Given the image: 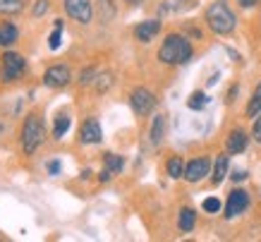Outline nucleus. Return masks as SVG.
<instances>
[{"label": "nucleus", "instance_id": "nucleus-32", "mask_svg": "<svg viewBox=\"0 0 261 242\" xmlns=\"http://www.w3.org/2000/svg\"><path fill=\"white\" fill-rule=\"evenodd\" d=\"M240 8H256L259 5V0H238Z\"/></svg>", "mask_w": 261, "mask_h": 242}, {"label": "nucleus", "instance_id": "nucleus-12", "mask_svg": "<svg viewBox=\"0 0 261 242\" xmlns=\"http://www.w3.org/2000/svg\"><path fill=\"white\" fill-rule=\"evenodd\" d=\"M103 139V130L98 125L96 117H87L80 127V141L82 144H101Z\"/></svg>", "mask_w": 261, "mask_h": 242}, {"label": "nucleus", "instance_id": "nucleus-20", "mask_svg": "<svg viewBox=\"0 0 261 242\" xmlns=\"http://www.w3.org/2000/svg\"><path fill=\"white\" fill-rule=\"evenodd\" d=\"M98 10L106 22H111L113 17L118 15V0H98Z\"/></svg>", "mask_w": 261, "mask_h": 242}, {"label": "nucleus", "instance_id": "nucleus-15", "mask_svg": "<svg viewBox=\"0 0 261 242\" xmlns=\"http://www.w3.org/2000/svg\"><path fill=\"white\" fill-rule=\"evenodd\" d=\"M197 226V211L192 209V206H182L180 213H177V228H180V233H192Z\"/></svg>", "mask_w": 261, "mask_h": 242}, {"label": "nucleus", "instance_id": "nucleus-26", "mask_svg": "<svg viewBox=\"0 0 261 242\" xmlns=\"http://www.w3.org/2000/svg\"><path fill=\"white\" fill-rule=\"evenodd\" d=\"M50 10V0H34V8H32V17H43Z\"/></svg>", "mask_w": 261, "mask_h": 242}, {"label": "nucleus", "instance_id": "nucleus-14", "mask_svg": "<svg viewBox=\"0 0 261 242\" xmlns=\"http://www.w3.org/2000/svg\"><path fill=\"white\" fill-rule=\"evenodd\" d=\"M149 139L153 147H161L163 139H166V115H156L151 120V130H149Z\"/></svg>", "mask_w": 261, "mask_h": 242}, {"label": "nucleus", "instance_id": "nucleus-24", "mask_svg": "<svg viewBox=\"0 0 261 242\" xmlns=\"http://www.w3.org/2000/svg\"><path fill=\"white\" fill-rule=\"evenodd\" d=\"M94 84H96V91H98V94H106L113 86V75L111 72H98V77H96Z\"/></svg>", "mask_w": 261, "mask_h": 242}, {"label": "nucleus", "instance_id": "nucleus-22", "mask_svg": "<svg viewBox=\"0 0 261 242\" xmlns=\"http://www.w3.org/2000/svg\"><path fill=\"white\" fill-rule=\"evenodd\" d=\"M67 130H70V115H58L53 125V139H63Z\"/></svg>", "mask_w": 261, "mask_h": 242}, {"label": "nucleus", "instance_id": "nucleus-7", "mask_svg": "<svg viewBox=\"0 0 261 242\" xmlns=\"http://www.w3.org/2000/svg\"><path fill=\"white\" fill-rule=\"evenodd\" d=\"M247 206H249V192L242 187H235V189H230V195H228V202H225V219L232 221V219H238L240 213H245Z\"/></svg>", "mask_w": 261, "mask_h": 242}, {"label": "nucleus", "instance_id": "nucleus-28", "mask_svg": "<svg viewBox=\"0 0 261 242\" xmlns=\"http://www.w3.org/2000/svg\"><path fill=\"white\" fill-rule=\"evenodd\" d=\"M96 77H98V70H96V67H87V70L80 75V82L82 84H91V82H96Z\"/></svg>", "mask_w": 261, "mask_h": 242}, {"label": "nucleus", "instance_id": "nucleus-35", "mask_svg": "<svg viewBox=\"0 0 261 242\" xmlns=\"http://www.w3.org/2000/svg\"><path fill=\"white\" fill-rule=\"evenodd\" d=\"M127 5H129V8H142L144 3H146V0H125Z\"/></svg>", "mask_w": 261, "mask_h": 242}, {"label": "nucleus", "instance_id": "nucleus-23", "mask_svg": "<svg viewBox=\"0 0 261 242\" xmlns=\"http://www.w3.org/2000/svg\"><path fill=\"white\" fill-rule=\"evenodd\" d=\"M103 161H106V168H108L113 175L125 168V158L118 156V154H106V156H103Z\"/></svg>", "mask_w": 261, "mask_h": 242}, {"label": "nucleus", "instance_id": "nucleus-8", "mask_svg": "<svg viewBox=\"0 0 261 242\" xmlns=\"http://www.w3.org/2000/svg\"><path fill=\"white\" fill-rule=\"evenodd\" d=\"M211 168H214V163H211L208 156L192 158L190 163L185 165V180H187L190 185H197V182H201L206 175H211Z\"/></svg>", "mask_w": 261, "mask_h": 242}, {"label": "nucleus", "instance_id": "nucleus-5", "mask_svg": "<svg viewBox=\"0 0 261 242\" xmlns=\"http://www.w3.org/2000/svg\"><path fill=\"white\" fill-rule=\"evenodd\" d=\"M156 103H159V99L151 94L146 86H137V89H132V94H129V106L135 110V115H139V117L151 115L153 108H156Z\"/></svg>", "mask_w": 261, "mask_h": 242}, {"label": "nucleus", "instance_id": "nucleus-2", "mask_svg": "<svg viewBox=\"0 0 261 242\" xmlns=\"http://www.w3.org/2000/svg\"><path fill=\"white\" fill-rule=\"evenodd\" d=\"M204 22L214 34H218V36H228V34L235 32L238 17H235V12L230 10L228 0H216V3H211V5L206 8Z\"/></svg>", "mask_w": 261, "mask_h": 242}, {"label": "nucleus", "instance_id": "nucleus-31", "mask_svg": "<svg viewBox=\"0 0 261 242\" xmlns=\"http://www.w3.org/2000/svg\"><path fill=\"white\" fill-rule=\"evenodd\" d=\"M48 173H50V175H58V173H60V161H50V163H48Z\"/></svg>", "mask_w": 261, "mask_h": 242}, {"label": "nucleus", "instance_id": "nucleus-6", "mask_svg": "<svg viewBox=\"0 0 261 242\" xmlns=\"http://www.w3.org/2000/svg\"><path fill=\"white\" fill-rule=\"evenodd\" d=\"M63 8L70 19L80 24H91V19H94V3L91 0H63Z\"/></svg>", "mask_w": 261, "mask_h": 242}, {"label": "nucleus", "instance_id": "nucleus-9", "mask_svg": "<svg viewBox=\"0 0 261 242\" xmlns=\"http://www.w3.org/2000/svg\"><path fill=\"white\" fill-rule=\"evenodd\" d=\"M72 82V72L67 65H50L46 70V75H43V84L48 86V89H65V86Z\"/></svg>", "mask_w": 261, "mask_h": 242}, {"label": "nucleus", "instance_id": "nucleus-21", "mask_svg": "<svg viewBox=\"0 0 261 242\" xmlns=\"http://www.w3.org/2000/svg\"><path fill=\"white\" fill-rule=\"evenodd\" d=\"M206 103H208V96L204 91H192L190 99H187V108L190 110H204Z\"/></svg>", "mask_w": 261, "mask_h": 242}, {"label": "nucleus", "instance_id": "nucleus-34", "mask_svg": "<svg viewBox=\"0 0 261 242\" xmlns=\"http://www.w3.org/2000/svg\"><path fill=\"white\" fill-rule=\"evenodd\" d=\"M238 91H240V86H238V84H235V86H230L228 99H225V101H228V103H232V101H235V94H238Z\"/></svg>", "mask_w": 261, "mask_h": 242}, {"label": "nucleus", "instance_id": "nucleus-11", "mask_svg": "<svg viewBox=\"0 0 261 242\" xmlns=\"http://www.w3.org/2000/svg\"><path fill=\"white\" fill-rule=\"evenodd\" d=\"M161 27H163L161 19H144V22H139L135 27V39L139 43H151L161 34Z\"/></svg>", "mask_w": 261, "mask_h": 242}, {"label": "nucleus", "instance_id": "nucleus-30", "mask_svg": "<svg viewBox=\"0 0 261 242\" xmlns=\"http://www.w3.org/2000/svg\"><path fill=\"white\" fill-rule=\"evenodd\" d=\"M230 178H232V182H245V180H247V171H235Z\"/></svg>", "mask_w": 261, "mask_h": 242}, {"label": "nucleus", "instance_id": "nucleus-3", "mask_svg": "<svg viewBox=\"0 0 261 242\" xmlns=\"http://www.w3.org/2000/svg\"><path fill=\"white\" fill-rule=\"evenodd\" d=\"M43 141H46V125H43V117H41L39 113H29L27 120H24V125H22V132H19L22 151L27 156H34Z\"/></svg>", "mask_w": 261, "mask_h": 242}, {"label": "nucleus", "instance_id": "nucleus-36", "mask_svg": "<svg viewBox=\"0 0 261 242\" xmlns=\"http://www.w3.org/2000/svg\"><path fill=\"white\" fill-rule=\"evenodd\" d=\"M3 132H5V127H3V125H0V134H3Z\"/></svg>", "mask_w": 261, "mask_h": 242}, {"label": "nucleus", "instance_id": "nucleus-18", "mask_svg": "<svg viewBox=\"0 0 261 242\" xmlns=\"http://www.w3.org/2000/svg\"><path fill=\"white\" fill-rule=\"evenodd\" d=\"M259 113H261V82L256 84L252 99H249V103H247V108H245V115L249 117V120H252V117H256Z\"/></svg>", "mask_w": 261, "mask_h": 242}, {"label": "nucleus", "instance_id": "nucleus-19", "mask_svg": "<svg viewBox=\"0 0 261 242\" xmlns=\"http://www.w3.org/2000/svg\"><path fill=\"white\" fill-rule=\"evenodd\" d=\"M29 0H0V15H19Z\"/></svg>", "mask_w": 261, "mask_h": 242}, {"label": "nucleus", "instance_id": "nucleus-1", "mask_svg": "<svg viewBox=\"0 0 261 242\" xmlns=\"http://www.w3.org/2000/svg\"><path fill=\"white\" fill-rule=\"evenodd\" d=\"M192 48L190 39L185 34H168L166 41L161 43L159 48V60L163 65H170V67H177V65H187L192 60Z\"/></svg>", "mask_w": 261, "mask_h": 242}, {"label": "nucleus", "instance_id": "nucleus-13", "mask_svg": "<svg viewBox=\"0 0 261 242\" xmlns=\"http://www.w3.org/2000/svg\"><path fill=\"white\" fill-rule=\"evenodd\" d=\"M228 171H230V154L225 151V154H218L214 161V171H211V185L214 187H218L223 180L228 178Z\"/></svg>", "mask_w": 261, "mask_h": 242}, {"label": "nucleus", "instance_id": "nucleus-17", "mask_svg": "<svg viewBox=\"0 0 261 242\" xmlns=\"http://www.w3.org/2000/svg\"><path fill=\"white\" fill-rule=\"evenodd\" d=\"M185 158L182 156H170L166 161V173H168V178H173V180H180L185 178Z\"/></svg>", "mask_w": 261, "mask_h": 242}, {"label": "nucleus", "instance_id": "nucleus-25", "mask_svg": "<svg viewBox=\"0 0 261 242\" xmlns=\"http://www.w3.org/2000/svg\"><path fill=\"white\" fill-rule=\"evenodd\" d=\"M221 199H218V197H206L204 202H201V209L206 211V213H218V211H221Z\"/></svg>", "mask_w": 261, "mask_h": 242}, {"label": "nucleus", "instance_id": "nucleus-29", "mask_svg": "<svg viewBox=\"0 0 261 242\" xmlns=\"http://www.w3.org/2000/svg\"><path fill=\"white\" fill-rule=\"evenodd\" d=\"M252 139L256 144H261V113L254 117V125H252Z\"/></svg>", "mask_w": 261, "mask_h": 242}, {"label": "nucleus", "instance_id": "nucleus-27", "mask_svg": "<svg viewBox=\"0 0 261 242\" xmlns=\"http://www.w3.org/2000/svg\"><path fill=\"white\" fill-rule=\"evenodd\" d=\"M60 43H63V27H56L53 34L48 36V48H50V51H58Z\"/></svg>", "mask_w": 261, "mask_h": 242}, {"label": "nucleus", "instance_id": "nucleus-16", "mask_svg": "<svg viewBox=\"0 0 261 242\" xmlns=\"http://www.w3.org/2000/svg\"><path fill=\"white\" fill-rule=\"evenodd\" d=\"M19 39V29L12 22H0V48L15 46Z\"/></svg>", "mask_w": 261, "mask_h": 242}, {"label": "nucleus", "instance_id": "nucleus-4", "mask_svg": "<svg viewBox=\"0 0 261 242\" xmlns=\"http://www.w3.org/2000/svg\"><path fill=\"white\" fill-rule=\"evenodd\" d=\"M24 70H27L24 55L15 53V51L3 53V65H0V79H3V82H17V79L22 77Z\"/></svg>", "mask_w": 261, "mask_h": 242}, {"label": "nucleus", "instance_id": "nucleus-10", "mask_svg": "<svg viewBox=\"0 0 261 242\" xmlns=\"http://www.w3.org/2000/svg\"><path fill=\"white\" fill-rule=\"evenodd\" d=\"M247 144H249V134H247L242 127H232L228 132V137H225V151H228L230 156L242 154L247 149Z\"/></svg>", "mask_w": 261, "mask_h": 242}, {"label": "nucleus", "instance_id": "nucleus-33", "mask_svg": "<svg viewBox=\"0 0 261 242\" xmlns=\"http://www.w3.org/2000/svg\"><path fill=\"white\" fill-rule=\"evenodd\" d=\"M111 178H113V173L108 171V168H103V171L98 173V180H101V182H108V180H111Z\"/></svg>", "mask_w": 261, "mask_h": 242}]
</instances>
